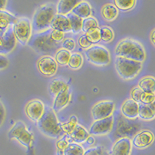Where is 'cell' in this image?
Segmentation results:
<instances>
[{
  "instance_id": "obj_23",
  "label": "cell",
  "mask_w": 155,
  "mask_h": 155,
  "mask_svg": "<svg viewBox=\"0 0 155 155\" xmlns=\"http://www.w3.org/2000/svg\"><path fill=\"white\" fill-rule=\"evenodd\" d=\"M101 14L103 19L108 22L114 21L119 15L118 9L114 5V4H105L101 9Z\"/></svg>"
},
{
  "instance_id": "obj_36",
  "label": "cell",
  "mask_w": 155,
  "mask_h": 155,
  "mask_svg": "<svg viewBox=\"0 0 155 155\" xmlns=\"http://www.w3.org/2000/svg\"><path fill=\"white\" fill-rule=\"evenodd\" d=\"M99 27V23L98 21L92 16H90V17L86 18V19H83L82 22V30L84 33H86L88 30H92L94 28H98Z\"/></svg>"
},
{
  "instance_id": "obj_22",
  "label": "cell",
  "mask_w": 155,
  "mask_h": 155,
  "mask_svg": "<svg viewBox=\"0 0 155 155\" xmlns=\"http://www.w3.org/2000/svg\"><path fill=\"white\" fill-rule=\"evenodd\" d=\"M79 2L80 1H74V0H61L56 5L57 14L67 16L70 12H71L74 6Z\"/></svg>"
},
{
  "instance_id": "obj_3",
  "label": "cell",
  "mask_w": 155,
  "mask_h": 155,
  "mask_svg": "<svg viewBox=\"0 0 155 155\" xmlns=\"http://www.w3.org/2000/svg\"><path fill=\"white\" fill-rule=\"evenodd\" d=\"M56 5L48 2L41 5L34 12L32 19V29L35 33H41L51 29V24L56 16Z\"/></svg>"
},
{
  "instance_id": "obj_25",
  "label": "cell",
  "mask_w": 155,
  "mask_h": 155,
  "mask_svg": "<svg viewBox=\"0 0 155 155\" xmlns=\"http://www.w3.org/2000/svg\"><path fill=\"white\" fill-rule=\"evenodd\" d=\"M70 87H69V85H68L65 81L61 79L57 78V79H54L53 81L50 83L48 89H49L51 95L52 96L55 97L58 93H60L61 92H62L64 90L68 89Z\"/></svg>"
},
{
  "instance_id": "obj_29",
  "label": "cell",
  "mask_w": 155,
  "mask_h": 155,
  "mask_svg": "<svg viewBox=\"0 0 155 155\" xmlns=\"http://www.w3.org/2000/svg\"><path fill=\"white\" fill-rule=\"evenodd\" d=\"M71 54V53L70 51L61 48L60 50H58L57 51V53L55 54L54 58L55 61L58 64V65L59 64L61 66H65L68 65Z\"/></svg>"
},
{
  "instance_id": "obj_50",
  "label": "cell",
  "mask_w": 155,
  "mask_h": 155,
  "mask_svg": "<svg viewBox=\"0 0 155 155\" xmlns=\"http://www.w3.org/2000/svg\"><path fill=\"white\" fill-rule=\"evenodd\" d=\"M99 155H109V152H107V151H106V150L104 149V150H103V151H102V153H101Z\"/></svg>"
},
{
  "instance_id": "obj_1",
  "label": "cell",
  "mask_w": 155,
  "mask_h": 155,
  "mask_svg": "<svg viewBox=\"0 0 155 155\" xmlns=\"http://www.w3.org/2000/svg\"><path fill=\"white\" fill-rule=\"evenodd\" d=\"M116 58H124L143 63L146 51L141 43L131 38H125L117 44L114 50Z\"/></svg>"
},
{
  "instance_id": "obj_43",
  "label": "cell",
  "mask_w": 155,
  "mask_h": 155,
  "mask_svg": "<svg viewBox=\"0 0 155 155\" xmlns=\"http://www.w3.org/2000/svg\"><path fill=\"white\" fill-rule=\"evenodd\" d=\"M104 150L102 147H92L85 150L84 155H99Z\"/></svg>"
},
{
  "instance_id": "obj_18",
  "label": "cell",
  "mask_w": 155,
  "mask_h": 155,
  "mask_svg": "<svg viewBox=\"0 0 155 155\" xmlns=\"http://www.w3.org/2000/svg\"><path fill=\"white\" fill-rule=\"evenodd\" d=\"M71 99V91L70 88L58 93L54 99V103L52 106L54 111L55 113H58L63 110L64 108L68 106Z\"/></svg>"
},
{
  "instance_id": "obj_10",
  "label": "cell",
  "mask_w": 155,
  "mask_h": 155,
  "mask_svg": "<svg viewBox=\"0 0 155 155\" xmlns=\"http://www.w3.org/2000/svg\"><path fill=\"white\" fill-rule=\"evenodd\" d=\"M16 39L12 30V26L7 28H0V55L9 54L16 45Z\"/></svg>"
},
{
  "instance_id": "obj_8",
  "label": "cell",
  "mask_w": 155,
  "mask_h": 155,
  "mask_svg": "<svg viewBox=\"0 0 155 155\" xmlns=\"http://www.w3.org/2000/svg\"><path fill=\"white\" fill-rule=\"evenodd\" d=\"M85 55L89 63L96 66H106L110 63L109 50L102 45H92L85 50Z\"/></svg>"
},
{
  "instance_id": "obj_5",
  "label": "cell",
  "mask_w": 155,
  "mask_h": 155,
  "mask_svg": "<svg viewBox=\"0 0 155 155\" xmlns=\"http://www.w3.org/2000/svg\"><path fill=\"white\" fill-rule=\"evenodd\" d=\"M115 68L120 78L129 81L139 74L143 68V63L124 58H116Z\"/></svg>"
},
{
  "instance_id": "obj_41",
  "label": "cell",
  "mask_w": 155,
  "mask_h": 155,
  "mask_svg": "<svg viewBox=\"0 0 155 155\" xmlns=\"http://www.w3.org/2000/svg\"><path fill=\"white\" fill-rule=\"evenodd\" d=\"M143 91L140 89L138 86L137 87H134L132 90H131L130 92V99H133L134 101L135 102H138L140 103V96L143 93Z\"/></svg>"
},
{
  "instance_id": "obj_47",
  "label": "cell",
  "mask_w": 155,
  "mask_h": 155,
  "mask_svg": "<svg viewBox=\"0 0 155 155\" xmlns=\"http://www.w3.org/2000/svg\"><path fill=\"white\" fill-rule=\"evenodd\" d=\"M87 143H88V145H93L94 143H95V138L93 137H92V136L90 135L89 137H88V139H87V140L85 141Z\"/></svg>"
},
{
  "instance_id": "obj_40",
  "label": "cell",
  "mask_w": 155,
  "mask_h": 155,
  "mask_svg": "<svg viewBox=\"0 0 155 155\" xmlns=\"http://www.w3.org/2000/svg\"><path fill=\"white\" fill-rule=\"evenodd\" d=\"M155 99V94L147 93V92H143L140 96V103L143 105L150 104Z\"/></svg>"
},
{
  "instance_id": "obj_28",
  "label": "cell",
  "mask_w": 155,
  "mask_h": 155,
  "mask_svg": "<svg viewBox=\"0 0 155 155\" xmlns=\"http://www.w3.org/2000/svg\"><path fill=\"white\" fill-rule=\"evenodd\" d=\"M83 62H84V58L81 54L78 52H74L71 54L68 66L69 68L73 69V70H78L82 67Z\"/></svg>"
},
{
  "instance_id": "obj_45",
  "label": "cell",
  "mask_w": 155,
  "mask_h": 155,
  "mask_svg": "<svg viewBox=\"0 0 155 155\" xmlns=\"http://www.w3.org/2000/svg\"><path fill=\"white\" fill-rule=\"evenodd\" d=\"M9 65V60L4 55H0V70L5 69Z\"/></svg>"
},
{
  "instance_id": "obj_31",
  "label": "cell",
  "mask_w": 155,
  "mask_h": 155,
  "mask_svg": "<svg viewBox=\"0 0 155 155\" xmlns=\"http://www.w3.org/2000/svg\"><path fill=\"white\" fill-rule=\"evenodd\" d=\"M67 17L68 18L70 21L71 27V31L74 34H78L81 31L82 28V22L83 19L78 16L73 14L72 12H70L69 14L67 15Z\"/></svg>"
},
{
  "instance_id": "obj_35",
  "label": "cell",
  "mask_w": 155,
  "mask_h": 155,
  "mask_svg": "<svg viewBox=\"0 0 155 155\" xmlns=\"http://www.w3.org/2000/svg\"><path fill=\"white\" fill-rule=\"evenodd\" d=\"M101 41L104 43L111 42L114 39V31L109 27H102L100 28Z\"/></svg>"
},
{
  "instance_id": "obj_13",
  "label": "cell",
  "mask_w": 155,
  "mask_h": 155,
  "mask_svg": "<svg viewBox=\"0 0 155 155\" xmlns=\"http://www.w3.org/2000/svg\"><path fill=\"white\" fill-rule=\"evenodd\" d=\"M154 134L149 130H141L131 140L132 145L137 149H145L154 141Z\"/></svg>"
},
{
  "instance_id": "obj_33",
  "label": "cell",
  "mask_w": 155,
  "mask_h": 155,
  "mask_svg": "<svg viewBox=\"0 0 155 155\" xmlns=\"http://www.w3.org/2000/svg\"><path fill=\"white\" fill-rule=\"evenodd\" d=\"M85 150L81 145L74 143H70L65 150L63 151V155H84Z\"/></svg>"
},
{
  "instance_id": "obj_14",
  "label": "cell",
  "mask_w": 155,
  "mask_h": 155,
  "mask_svg": "<svg viewBox=\"0 0 155 155\" xmlns=\"http://www.w3.org/2000/svg\"><path fill=\"white\" fill-rule=\"evenodd\" d=\"M45 105L42 101L34 99L29 102L25 107V113L27 116L33 122L37 123L45 111Z\"/></svg>"
},
{
  "instance_id": "obj_12",
  "label": "cell",
  "mask_w": 155,
  "mask_h": 155,
  "mask_svg": "<svg viewBox=\"0 0 155 155\" xmlns=\"http://www.w3.org/2000/svg\"><path fill=\"white\" fill-rule=\"evenodd\" d=\"M114 124V118L111 116L106 119L96 120L92 124L89 129V134L91 136H103L111 133Z\"/></svg>"
},
{
  "instance_id": "obj_17",
  "label": "cell",
  "mask_w": 155,
  "mask_h": 155,
  "mask_svg": "<svg viewBox=\"0 0 155 155\" xmlns=\"http://www.w3.org/2000/svg\"><path fill=\"white\" fill-rule=\"evenodd\" d=\"M139 104L140 103L131 99H126L120 108L121 115L128 120H137V118H138Z\"/></svg>"
},
{
  "instance_id": "obj_9",
  "label": "cell",
  "mask_w": 155,
  "mask_h": 155,
  "mask_svg": "<svg viewBox=\"0 0 155 155\" xmlns=\"http://www.w3.org/2000/svg\"><path fill=\"white\" fill-rule=\"evenodd\" d=\"M12 30L14 33L16 41L19 44L25 46L28 44L32 36V23L27 17L17 18L16 23L12 25Z\"/></svg>"
},
{
  "instance_id": "obj_15",
  "label": "cell",
  "mask_w": 155,
  "mask_h": 155,
  "mask_svg": "<svg viewBox=\"0 0 155 155\" xmlns=\"http://www.w3.org/2000/svg\"><path fill=\"white\" fill-rule=\"evenodd\" d=\"M37 68L43 75L51 77L56 74L58 71V64L54 58L51 56H44L37 61Z\"/></svg>"
},
{
  "instance_id": "obj_16",
  "label": "cell",
  "mask_w": 155,
  "mask_h": 155,
  "mask_svg": "<svg viewBox=\"0 0 155 155\" xmlns=\"http://www.w3.org/2000/svg\"><path fill=\"white\" fill-rule=\"evenodd\" d=\"M131 139L127 137L120 138L113 143L109 151V155H130L132 151Z\"/></svg>"
},
{
  "instance_id": "obj_34",
  "label": "cell",
  "mask_w": 155,
  "mask_h": 155,
  "mask_svg": "<svg viewBox=\"0 0 155 155\" xmlns=\"http://www.w3.org/2000/svg\"><path fill=\"white\" fill-rule=\"evenodd\" d=\"M85 35L86 36L88 41L92 44H98L99 41H101L100 28H99V27L88 30L86 33H85Z\"/></svg>"
},
{
  "instance_id": "obj_44",
  "label": "cell",
  "mask_w": 155,
  "mask_h": 155,
  "mask_svg": "<svg viewBox=\"0 0 155 155\" xmlns=\"http://www.w3.org/2000/svg\"><path fill=\"white\" fill-rule=\"evenodd\" d=\"M5 119V109L3 103L0 101V127L2 125Z\"/></svg>"
},
{
  "instance_id": "obj_24",
  "label": "cell",
  "mask_w": 155,
  "mask_h": 155,
  "mask_svg": "<svg viewBox=\"0 0 155 155\" xmlns=\"http://www.w3.org/2000/svg\"><path fill=\"white\" fill-rule=\"evenodd\" d=\"M138 87L143 92L155 94V77L150 75L142 78L138 83Z\"/></svg>"
},
{
  "instance_id": "obj_49",
  "label": "cell",
  "mask_w": 155,
  "mask_h": 155,
  "mask_svg": "<svg viewBox=\"0 0 155 155\" xmlns=\"http://www.w3.org/2000/svg\"><path fill=\"white\" fill-rule=\"evenodd\" d=\"M148 106H149V107H150V109H151L152 110H153V113H155V99H154V100H153V102H152L151 103H150V104L148 105Z\"/></svg>"
},
{
  "instance_id": "obj_26",
  "label": "cell",
  "mask_w": 155,
  "mask_h": 155,
  "mask_svg": "<svg viewBox=\"0 0 155 155\" xmlns=\"http://www.w3.org/2000/svg\"><path fill=\"white\" fill-rule=\"evenodd\" d=\"M17 20V18L10 12L5 10H0V28L5 29L12 26Z\"/></svg>"
},
{
  "instance_id": "obj_39",
  "label": "cell",
  "mask_w": 155,
  "mask_h": 155,
  "mask_svg": "<svg viewBox=\"0 0 155 155\" xmlns=\"http://www.w3.org/2000/svg\"><path fill=\"white\" fill-rule=\"evenodd\" d=\"M61 48L64 49L66 51H72L75 48V41L71 38H66L64 39L61 42Z\"/></svg>"
},
{
  "instance_id": "obj_46",
  "label": "cell",
  "mask_w": 155,
  "mask_h": 155,
  "mask_svg": "<svg viewBox=\"0 0 155 155\" xmlns=\"http://www.w3.org/2000/svg\"><path fill=\"white\" fill-rule=\"evenodd\" d=\"M150 41L151 44L155 47V28L153 29L150 32Z\"/></svg>"
},
{
  "instance_id": "obj_37",
  "label": "cell",
  "mask_w": 155,
  "mask_h": 155,
  "mask_svg": "<svg viewBox=\"0 0 155 155\" xmlns=\"http://www.w3.org/2000/svg\"><path fill=\"white\" fill-rule=\"evenodd\" d=\"M70 137L68 134H64L62 136V137L60 140H58V142L56 143L57 149L58 152L60 151V153H63V151L65 150L67 147L70 143Z\"/></svg>"
},
{
  "instance_id": "obj_11",
  "label": "cell",
  "mask_w": 155,
  "mask_h": 155,
  "mask_svg": "<svg viewBox=\"0 0 155 155\" xmlns=\"http://www.w3.org/2000/svg\"><path fill=\"white\" fill-rule=\"evenodd\" d=\"M115 109V103L111 100H104L97 102L91 110L92 118L95 121L106 119L113 116Z\"/></svg>"
},
{
  "instance_id": "obj_20",
  "label": "cell",
  "mask_w": 155,
  "mask_h": 155,
  "mask_svg": "<svg viewBox=\"0 0 155 155\" xmlns=\"http://www.w3.org/2000/svg\"><path fill=\"white\" fill-rule=\"evenodd\" d=\"M89 136V133L88 131H87L86 129L82 127L81 124H78L76 126L72 133L69 135V137H70V140L72 142L79 144L81 143H85Z\"/></svg>"
},
{
  "instance_id": "obj_7",
  "label": "cell",
  "mask_w": 155,
  "mask_h": 155,
  "mask_svg": "<svg viewBox=\"0 0 155 155\" xmlns=\"http://www.w3.org/2000/svg\"><path fill=\"white\" fill-rule=\"evenodd\" d=\"M141 128V124L135 120H128L122 116H118L116 121V128L115 131L114 137L118 139L127 137L130 139L131 137H134L137 134Z\"/></svg>"
},
{
  "instance_id": "obj_32",
  "label": "cell",
  "mask_w": 155,
  "mask_h": 155,
  "mask_svg": "<svg viewBox=\"0 0 155 155\" xmlns=\"http://www.w3.org/2000/svg\"><path fill=\"white\" fill-rule=\"evenodd\" d=\"M113 3L115 6L118 9V10L127 12L135 7L137 1L135 0H114Z\"/></svg>"
},
{
  "instance_id": "obj_21",
  "label": "cell",
  "mask_w": 155,
  "mask_h": 155,
  "mask_svg": "<svg viewBox=\"0 0 155 155\" xmlns=\"http://www.w3.org/2000/svg\"><path fill=\"white\" fill-rule=\"evenodd\" d=\"M92 6L88 2L85 1L78 2L71 11L73 14L81 18L82 19L92 16Z\"/></svg>"
},
{
  "instance_id": "obj_48",
  "label": "cell",
  "mask_w": 155,
  "mask_h": 155,
  "mask_svg": "<svg viewBox=\"0 0 155 155\" xmlns=\"http://www.w3.org/2000/svg\"><path fill=\"white\" fill-rule=\"evenodd\" d=\"M8 2L7 1H2L0 0V10H5V8L7 5Z\"/></svg>"
},
{
  "instance_id": "obj_42",
  "label": "cell",
  "mask_w": 155,
  "mask_h": 155,
  "mask_svg": "<svg viewBox=\"0 0 155 155\" xmlns=\"http://www.w3.org/2000/svg\"><path fill=\"white\" fill-rule=\"evenodd\" d=\"M78 42L79 46L81 47V48H82L83 49L86 50L88 49V48H89L91 46H92V44L88 41V40L87 39L86 36L85 35V34H83V35H81V37L78 38Z\"/></svg>"
},
{
  "instance_id": "obj_19",
  "label": "cell",
  "mask_w": 155,
  "mask_h": 155,
  "mask_svg": "<svg viewBox=\"0 0 155 155\" xmlns=\"http://www.w3.org/2000/svg\"><path fill=\"white\" fill-rule=\"evenodd\" d=\"M51 30H58L64 34L65 33H71V27L70 21L67 16H63V15L56 14V16L54 18L53 21L51 24Z\"/></svg>"
},
{
  "instance_id": "obj_30",
  "label": "cell",
  "mask_w": 155,
  "mask_h": 155,
  "mask_svg": "<svg viewBox=\"0 0 155 155\" xmlns=\"http://www.w3.org/2000/svg\"><path fill=\"white\" fill-rule=\"evenodd\" d=\"M78 124V120L77 116L73 115V116H70V118L67 122L61 124V128L64 134L70 135Z\"/></svg>"
},
{
  "instance_id": "obj_2",
  "label": "cell",
  "mask_w": 155,
  "mask_h": 155,
  "mask_svg": "<svg viewBox=\"0 0 155 155\" xmlns=\"http://www.w3.org/2000/svg\"><path fill=\"white\" fill-rule=\"evenodd\" d=\"M51 30L41 33H35L31 36L28 45L36 53L44 56H54L58 50L61 48V44H56L51 38Z\"/></svg>"
},
{
  "instance_id": "obj_27",
  "label": "cell",
  "mask_w": 155,
  "mask_h": 155,
  "mask_svg": "<svg viewBox=\"0 0 155 155\" xmlns=\"http://www.w3.org/2000/svg\"><path fill=\"white\" fill-rule=\"evenodd\" d=\"M138 118L144 121H150L155 119V113L150 109L148 105L139 104V112H138Z\"/></svg>"
},
{
  "instance_id": "obj_4",
  "label": "cell",
  "mask_w": 155,
  "mask_h": 155,
  "mask_svg": "<svg viewBox=\"0 0 155 155\" xmlns=\"http://www.w3.org/2000/svg\"><path fill=\"white\" fill-rule=\"evenodd\" d=\"M37 128L43 134L51 138H58L64 135L61 128L56 113L51 107L46 106L41 118L37 122Z\"/></svg>"
},
{
  "instance_id": "obj_6",
  "label": "cell",
  "mask_w": 155,
  "mask_h": 155,
  "mask_svg": "<svg viewBox=\"0 0 155 155\" xmlns=\"http://www.w3.org/2000/svg\"><path fill=\"white\" fill-rule=\"evenodd\" d=\"M9 139H16L20 144L24 146L27 150L31 151L34 149V136L22 121H17L12 126L8 133Z\"/></svg>"
},
{
  "instance_id": "obj_38",
  "label": "cell",
  "mask_w": 155,
  "mask_h": 155,
  "mask_svg": "<svg viewBox=\"0 0 155 155\" xmlns=\"http://www.w3.org/2000/svg\"><path fill=\"white\" fill-rule=\"evenodd\" d=\"M50 36H51V40L56 44H61L62 41L64 40V34L58 30H51Z\"/></svg>"
}]
</instances>
